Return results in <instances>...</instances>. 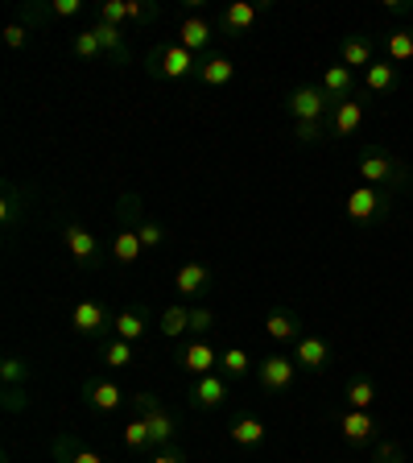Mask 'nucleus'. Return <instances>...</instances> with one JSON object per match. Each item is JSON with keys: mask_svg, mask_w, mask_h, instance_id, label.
I'll use <instances>...</instances> for the list:
<instances>
[{"mask_svg": "<svg viewBox=\"0 0 413 463\" xmlns=\"http://www.w3.org/2000/svg\"><path fill=\"white\" fill-rule=\"evenodd\" d=\"M62 241H67V252L83 265V269H99V241L96 232H87L83 223H70L67 232H62Z\"/></svg>", "mask_w": 413, "mask_h": 463, "instance_id": "423d86ee", "label": "nucleus"}, {"mask_svg": "<svg viewBox=\"0 0 413 463\" xmlns=\"http://www.w3.org/2000/svg\"><path fill=\"white\" fill-rule=\"evenodd\" d=\"M83 402L99 414H112L125 405V389L116 385V381H83Z\"/></svg>", "mask_w": 413, "mask_h": 463, "instance_id": "f8f14e48", "label": "nucleus"}, {"mask_svg": "<svg viewBox=\"0 0 413 463\" xmlns=\"http://www.w3.org/2000/svg\"><path fill=\"white\" fill-rule=\"evenodd\" d=\"M360 125H364V104L360 99H339L331 108V137H352Z\"/></svg>", "mask_w": 413, "mask_h": 463, "instance_id": "dca6fc26", "label": "nucleus"}, {"mask_svg": "<svg viewBox=\"0 0 413 463\" xmlns=\"http://www.w3.org/2000/svg\"><path fill=\"white\" fill-rule=\"evenodd\" d=\"M29 376H33V368H29L25 360H17V356H5V360H0V381H5V385L21 389Z\"/></svg>", "mask_w": 413, "mask_h": 463, "instance_id": "c756f323", "label": "nucleus"}, {"mask_svg": "<svg viewBox=\"0 0 413 463\" xmlns=\"http://www.w3.org/2000/svg\"><path fill=\"white\" fill-rule=\"evenodd\" d=\"M83 0H54V17H79Z\"/></svg>", "mask_w": 413, "mask_h": 463, "instance_id": "a19ab883", "label": "nucleus"}, {"mask_svg": "<svg viewBox=\"0 0 413 463\" xmlns=\"http://www.w3.org/2000/svg\"><path fill=\"white\" fill-rule=\"evenodd\" d=\"M294 376H298V360H289V356H265L257 368V381L269 393H286L294 385Z\"/></svg>", "mask_w": 413, "mask_h": 463, "instance_id": "39448f33", "label": "nucleus"}, {"mask_svg": "<svg viewBox=\"0 0 413 463\" xmlns=\"http://www.w3.org/2000/svg\"><path fill=\"white\" fill-rule=\"evenodd\" d=\"M191 71H199L194 54L186 46H157L149 54V75H162V79H186Z\"/></svg>", "mask_w": 413, "mask_h": 463, "instance_id": "7ed1b4c3", "label": "nucleus"}, {"mask_svg": "<svg viewBox=\"0 0 413 463\" xmlns=\"http://www.w3.org/2000/svg\"><path fill=\"white\" fill-rule=\"evenodd\" d=\"M294 360H298V368H306V373H323V368L331 364V344L323 335H302L298 344H294Z\"/></svg>", "mask_w": 413, "mask_h": 463, "instance_id": "9b49d317", "label": "nucleus"}, {"mask_svg": "<svg viewBox=\"0 0 413 463\" xmlns=\"http://www.w3.org/2000/svg\"><path fill=\"white\" fill-rule=\"evenodd\" d=\"M228 434L236 447H260L265 443V422H260V418H236Z\"/></svg>", "mask_w": 413, "mask_h": 463, "instance_id": "b1692460", "label": "nucleus"}, {"mask_svg": "<svg viewBox=\"0 0 413 463\" xmlns=\"http://www.w3.org/2000/svg\"><path fill=\"white\" fill-rule=\"evenodd\" d=\"M191 397H194V405H202V410L223 405V402H228V376H223V373L199 376V381H194V389H191Z\"/></svg>", "mask_w": 413, "mask_h": 463, "instance_id": "2eb2a0df", "label": "nucleus"}, {"mask_svg": "<svg viewBox=\"0 0 413 463\" xmlns=\"http://www.w3.org/2000/svg\"><path fill=\"white\" fill-rule=\"evenodd\" d=\"M178 364H183L191 376H207V373H215V364H220V352H215L207 339H191L186 347H178Z\"/></svg>", "mask_w": 413, "mask_h": 463, "instance_id": "1a4fd4ad", "label": "nucleus"}, {"mask_svg": "<svg viewBox=\"0 0 413 463\" xmlns=\"http://www.w3.org/2000/svg\"><path fill=\"white\" fill-rule=\"evenodd\" d=\"M54 451H58V455H67V463H104L96 451H70V443H58Z\"/></svg>", "mask_w": 413, "mask_h": 463, "instance_id": "4c0bfd02", "label": "nucleus"}, {"mask_svg": "<svg viewBox=\"0 0 413 463\" xmlns=\"http://www.w3.org/2000/svg\"><path fill=\"white\" fill-rule=\"evenodd\" d=\"M265 331H269L277 344H298L302 339V318L294 315V310H269V318H265Z\"/></svg>", "mask_w": 413, "mask_h": 463, "instance_id": "6ab92c4d", "label": "nucleus"}, {"mask_svg": "<svg viewBox=\"0 0 413 463\" xmlns=\"http://www.w3.org/2000/svg\"><path fill=\"white\" fill-rule=\"evenodd\" d=\"M133 402H136V410H141L145 426H149V439H154V447L170 443V439H174V418L165 414L162 405H157V397L154 393H136Z\"/></svg>", "mask_w": 413, "mask_h": 463, "instance_id": "20e7f679", "label": "nucleus"}, {"mask_svg": "<svg viewBox=\"0 0 413 463\" xmlns=\"http://www.w3.org/2000/svg\"><path fill=\"white\" fill-rule=\"evenodd\" d=\"M149 463H183V451H157Z\"/></svg>", "mask_w": 413, "mask_h": 463, "instance_id": "c03bdc74", "label": "nucleus"}, {"mask_svg": "<svg viewBox=\"0 0 413 463\" xmlns=\"http://www.w3.org/2000/svg\"><path fill=\"white\" fill-rule=\"evenodd\" d=\"M136 232H141V244H145V249H157V244L165 241V228H162V223H154V220H145Z\"/></svg>", "mask_w": 413, "mask_h": 463, "instance_id": "f704fd0d", "label": "nucleus"}, {"mask_svg": "<svg viewBox=\"0 0 413 463\" xmlns=\"http://www.w3.org/2000/svg\"><path fill=\"white\" fill-rule=\"evenodd\" d=\"M157 331L165 339H178L183 331H191V307H165L162 318H157Z\"/></svg>", "mask_w": 413, "mask_h": 463, "instance_id": "a878e982", "label": "nucleus"}, {"mask_svg": "<svg viewBox=\"0 0 413 463\" xmlns=\"http://www.w3.org/2000/svg\"><path fill=\"white\" fill-rule=\"evenodd\" d=\"M70 327L83 339H99L108 331V310L99 307V302H79V307L70 310Z\"/></svg>", "mask_w": 413, "mask_h": 463, "instance_id": "9d476101", "label": "nucleus"}, {"mask_svg": "<svg viewBox=\"0 0 413 463\" xmlns=\"http://www.w3.org/2000/svg\"><path fill=\"white\" fill-rule=\"evenodd\" d=\"M389 13H413V5H397V0H385Z\"/></svg>", "mask_w": 413, "mask_h": 463, "instance_id": "a18cd8bd", "label": "nucleus"}, {"mask_svg": "<svg viewBox=\"0 0 413 463\" xmlns=\"http://www.w3.org/2000/svg\"><path fill=\"white\" fill-rule=\"evenodd\" d=\"M112 331H116V339H128V344H136V339L145 335V315L141 310H120V315H116V323H112Z\"/></svg>", "mask_w": 413, "mask_h": 463, "instance_id": "cd10ccee", "label": "nucleus"}, {"mask_svg": "<svg viewBox=\"0 0 413 463\" xmlns=\"http://www.w3.org/2000/svg\"><path fill=\"white\" fill-rule=\"evenodd\" d=\"M207 286H211V269H207L202 260H186V265H178V273H174V289H178L183 298H199Z\"/></svg>", "mask_w": 413, "mask_h": 463, "instance_id": "4468645a", "label": "nucleus"}, {"mask_svg": "<svg viewBox=\"0 0 413 463\" xmlns=\"http://www.w3.org/2000/svg\"><path fill=\"white\" fill-rule=\"evenodd\" d=\"M220 364H223V376H244L252 360H249V352H244V347H228V352L220 356Z\"/></svg>", "mask_w": 413, "mask_h": 463, "instance_id": "473e14b6", "label": "nucleus"}, {"mask_svg": "<svg viewBox=\"0 0 413 463\" xmlns=\"http://www.w3.org/2000/svg\"><path fill=\"white\" fill-rule=\"evenodd\" d=\"M231 75H236V67H231V58H223V54H215V58H207L199 67V79L207 87H223V83H231Z\"/></svg>", "mask_w": 413, "mask_h": 463, "instance_id": "bb28decb", "label": "nucleus"}, {"mask_svg": "<svg viewBox=\"0 0 413 463\" xmlns=\"http://www.w3.org/2000/svg\"><path fill=\"white\" fill-rule=\"evenodd\" d=\"M125 447H128V451H145V447H154L145 418H133V422H125Z\"/></svg>", "mask_w": 413, "mask_h": 463, "instance_id": "2f4dec72", "label": "nucleus"}, {"mask_svg": "<svg viewBox=\"0 0 413 463\" xmlns=\"http://www.w3.org/2000/svg\"><path fill=\"white\" fill-rule=\"evenodd\" d=\"M339 434H343L352 447H368L376 439V418L368 414V410H347V414L339 418Z\"/></svg>", "mask_w": 413, "mask_h": 463, "instance_id": "ddd939ff", "label": "nucleus"}, {"mask_svg": "<svg viewBox=\"0 0 413 463\" xmlns=\"http://www.w3.org/2000/svg\"><path fill=\"white\" fill-rule=\"evenodd\" d=\"M145 244H141V232L136 228H120L112 241V257L120 260V265H133V260H141Z\"/></svg>", "mask_w": 413, "mask_h": 463, "instance_id": "412c9836", "label": "nucleus"}, {"mask_svg": "<svg viewBox=\"0 0 413 463\" xmlns=\"http://www.w3.org/2000/svg\"><path fill=\"white\" fill-rule=\"evenodd\" d=\"M323 128H327V120H310V125H294V137H298V141H318V137H323Z\"/></svg>", "mask_w": 413, "mask_h": 463, "instance_id": "ea45409f", "label": "nucleus"}, {"mask_svg": "<svg viewBox=\"0 0 413 463\" xmlns=\"http://www.w3.org/2000/svg\"><path fill=\"white\" fill-rule=\"evenodd\" d=\"M104 364L108 368H128L133 364V344H128V339H112V344H104Z\"/></svg>", "mask_w": 413, "mask_h": 463, "instance_id": "7c9ffc66", "label": "nucleus"}, {"mask_svg": "<svg viewBox=\"0 0 413 463\" xmlns=\"http://www.w3.org/2000/svg\"><path fill=\"white\" fill-rule=\"evenodd\" d=\"M207 42H211V25H207L202 17H186L183 29H178V46H186L191 54H199Z\"/></svg>", "mask_w": 413, "mask_h": 463, "instance_id": "4be33fe9", "label": "nucleus"}, {"mask_svg": "<svg viewBox=\"0 0 413 463\" xmlns=\"http://www.w3.org/2000/svg\"><path fill=\"white\" fill-rule=\"evenodd\" d=\"M376 463H405L401 443H393V439H389V443H380V447H376Z\"/></svg>", "mask_w": 413, "mask_h": 463, "instance_id": "58836bf2", "label": "nucleus"}, {"mask_svg": "<svg viewBox=\"0 0 413 463\" xmlns=\"http://www.w3.org/2000/svg\"><path fill=\"white\" fill-rule=\"evenodd\" d=\"M25 42H29L25 25H21V21H9V25H5V46H9V50H21Z\"/></svg>", "mask_w": 413, "mask_h": 463, "instance_id": "c9c22d12", "label": "nucleus"}, {"mask_svg": "<svg viewBox=\"0 0 413 463\" xmlns=\"http://www.w3.org/2000/svg\"><path fill=\"white\" fill-rule=\"evenodd\" d=\"M265 9V5H249V0H231L228 9L220 13V29L223 38H244L252 25H257V13Z\"/></svg>", "mask_w": 413, "mask_h": 463, "instance_id": "6e6552de", "label": "nucleus"}, {"mask_svg": "<svg viewBox=\"0 0 413 463\" xmlns=\"http://www.w3.org/2000/svg\"><path fill=\"white\" fill-rule=\"evenodd\" d=\"M397 83H401V75H397V67L389 62V58H385V62H372V67L364 71V87H368V91H393Z\"/></svg>", "mask_w": 413, "mask_h": 463, "instance_id": "393cba45", "label": "nucleus"}, {"mask_svg": "<svg viewBox=\"0 0 413 463\" xmlns=\"http://www.w3.org/2000/svg\"><path fill=\"white\" fill-rule=\"evenodd\" d=\"M389 191H376V186H356V191L347 194V215L356 223H368L380 215V207H389Z\"/></svg>", "mask_w": 413, "mask_h": 463, "instance_id": "0eeeda50", "label": "nucleus"}, {"mask_svg": "<svg viewBox=\"0 0 413 463\" xmlns=\"http://www.w3.org/2000/svg\"><path fill=\"white\" fill-rule=\"evenodd\" d=\"M211 323H215V315L207 307H191V331H194V335L211 331Z\"/></svg>", "mask_w": 413, "mask_h": 463, "instance_id": "e433bc0d", "label": "nucleus"}, {"mask_svg": "<svg viewBox=\"0 0 413 463\" xmlns=\"http://www.w3.org/2000/svg\"><path fill=\"white\" fill-rule=\"evenodd\" d=\"M75 54H79V58L104 54V46H99V38H96V29H83V33H75Z\"/></svg>", "mask_w": 413, "mask_h": 463, "instance_id": "72a5a7b5", "label": "nucleus"}, {"mask_svg": "<svg viewBox=\"0 0 413 463\" xmlns=\"http://www.w3.org/2000/svg\"><path fill=\"white\" fill-rule=\"evenodd\" d=\"M13 215H17V203H13V191H9V199L0 203V220H5V223H13Z\"/></svg>", "mask_w": 413, "mask_h": 463, "instance_id": "37998d69", "label": "nucleus"}, {"mask_svg": "<svg viewBox=\"0 0 413 463\" xmlns=\"http://www.w3.org/2000/svg\"><path fill=\"white\" fill-rule=\"evenodd\" d=\"M331 108H335V99H331L318 83L298 87V91H289V99H286V112L294 116V125H310V120H327Z\"/></svg>", "mask_w": 413, "mask_h": 463, "instance_id": "f03ea898", "label": "nucleus"}, {"mask_svg": "<svg viewBox=\"0 0 413 463\" xmlns=\"http://www.w3.org/2000/svg\"><path fill=\"white\" fill-rule=\"evenodd\" d=\"M21 405H29V397H25V393H21V389L5 385V410H13V414H17Z\"/></svg>", "mask_w": 413, "mask_h": 463, "instance_id": "79ce46f5", "label": "nucleus"}, {"mask_svg": "<svg viewBox=\"0 0 413 463\" xmlns=\"http://www.w3.org/2000/svg\"><path fill=\"white\" fill-rule=\"evenodd\" d=\"M360 178H364V186H385V191H393V186L405 183V165L397 162L393 154H385V149H368L364 157H360Z\"/></svg>", "mask_w": 413, "mask_h": 463, "instance_id": "f257e3e1", "label": "nucleus"}, {"mask_svg": "<svg viewBox=\"0 0 413 463\" xmlns=\"http://www.w3.org/2000/svg\"><path fill=\"white\" fill-rule=\"evenodd\" d=\"M347 405H352V410H372L376 405V385L368 376H352V381H347Z\"/></svg>", "mask_w": 413, "mask_h": 463, "instance_id": "c85d7f7f", "label": "nucleus"}, {"mask_svg": "<svg viewBox=\"0 0 413 463\" xmlns=\"http://www.w3.org/2000/svg\"><path fill=\"white\" fill-rule=\"evenodd\" d=\"M323 91H327L331 99H352V91H356V71H347L343 62H335V67H323Z\"/></svg>", "mask_w": 413, "mask_h": 463, "instance_id": "a211bd4d", "label": "nucleus"}, {"mask_svg": "<svg viewBox=\"0 0 413 463\" xmlns=\"http://www.w3.org/2000/svg\"><path fill=\"white\" fill-rule=\"evenodd\" d=\"M380 46H385V58L389 62H413V29H389L385 38H380Z\"/></svg>", "mask_w": 413, "mask_h": 463, "instance_id": "aec40b11", "label": "nucleus"}, {"mask_svg": "<svg viewBox=\"0 0 413 463\" xmlns=\"http://www.w3.org/2000/svg\"><path fill=\"white\" fill-rule=\"evenodd\" d=\"M91 29H96V38H99V46L108 50V54L112 58H120V62H125L128 58V46H125V29L120 25H108V21H91Z\"/></svg>", "mask_w": 413, "mask_h": 463, "instance_id": "5701e85b", "label": "nucleus"}, {"mask_svg": "<svg viewBox=\"0 0 413 463\" xmlns=\"http://www.w3.org/2000/svg\"><path fill=\"white\" fill-rule=\"evenodd\" d=\"M372 50L376 42L364 38V33H352V38H343V46H339V62H343L347 71H356V67H372Z\"/></svg>", "mask_w": 413, "mask_h": 463, "instance_id": "f3484780", "label": "nucleus"}]
</instances>
